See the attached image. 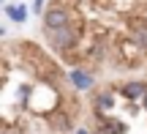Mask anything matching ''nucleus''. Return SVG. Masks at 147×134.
<instances>
[{"label": "nucleus", "mask_w": 147, "mask_h": 134, "mask_svg": "<svg viewBox=\"0 0 147 134\" xmlns=\"http://www.w3.org/2000/svg\"><path fill=\"white\" fill-rule=\"evenodd\" d=\"M3 134H14V131H11V129H5V131H3Z\"/></svg>", "instance_id": "nucleus-13"}, {"label": "nucleus", "mask_w": 147, "mask_h": 134, "mask_svg": "<svg viewBox=\"0 0 147 134\" xmlns=\"http://www.w3.org/2000/svg\"><path fill=\"white\" fill-rule=\"evenodd\" d=\"M128 33H131V44L139 49H144L147 52V22L144 19H134L131 25H128Z\"/></svg>", "instance_id": "nucleus-5"}, {"label": "nucleus", "mask_w": 147, "mask_h": 134, "mask_svg": "<svg viewBox=\"0 0 147 134\" xmlns=\"http://www.w3.org/2000/svg\"><path fill=\"white\" fill-rule=\"evenodd\" d=\"M76 134H93V131H87V129H76Z\"/></svg>", "instance_id": "nucleus-11"}, {"label": "nucleus", "mask_w": 147, "mask_h": 134, "mask_svg": "<svg viewBox=\"0 0 147 134\" xmlns=\"http://www.w3.org/2000/svg\"><path fill=\"white\" fill-rule=\"evenodd\" d=\"M95 110H98V112H112V110H115V96H112L109 90L98 93V96H95Z\"/></svg>", "instance_id": "nucleus-9"}, {"label": "nucleus", "mask_w": 147, "mask_h": 134, "mask_svg": "<svg viewBox=\"0 0 147 134\" xmlns=\"http://www.w3.org/2000/svg\"><path fill=\"white\" fill-rule=\"evenodd\" d=\"M68 82L76 90H93V85H95V77L90 74L87 69H71V74H68Z\"/></svg>", "instance_id": "nucleus-4"}, {"label": "nucleus", "mask_w": 147, "mask_h": 134, "mask_svg": "<svg viewBox=\"0 0 147 134\" xmlns=\"http://www.w3.org/2000/svg\"><path fill=\"white\" fill-rule=\"evenodd\" d=\"M27 107H30L33 112L47 118L49 112H55V110L60 107V90L49 80L38 82V85H33V93H30V99H27Z\"/></svg>", "instance_id": "nucleus-1"}, {"label": "nucleus", "mask_w": 147, "mask_h": 134, "mask_svg": "<svg viewBox=\"0 0 147 134\" xmlns=\"http://www.w3.org/2000/svg\"><path fill=\"white\" fill-rule=\"evenodd\" d=\"M33 11L36 14H44V0H33Z\"/></svg>", "instance_id": "nucleus-10"}, {"label": "nucleus", "mask_w": 147, "mask_h": 134, "mask_svg": "<svg viewBox=\"0 0 147 134\" xmlns=\"http://www.w3.org/2000/svg\"><path fill=\"white\" fill-rule=\"evenodd\" d=\"M3 14H5V19L16 22V25H25V22H27V16H30V8H27L25 3H5Z\"/></svg>", "instance_id": "nucleus-6"}, {"label": "nucleus", "mask_w": 147, "mask_h": 134, "mask_svg": "<svg viewBox=\"0 0 147 134\" xmlns=\"http://www.w3.org/2000/svg\"><path fill=\"white\" fill-rule=\"evenodd\" d=\"M44 30H60V27H68L71 25V8L68 5H49L44 11Z\"/></svg>", "instance_id": "nucleus-3"}, {"label": "nucleus", "mask_w": 147, "mask_h": 134, "mask_svg": "<svg viewBox=\"0 0 147 134\" xmlns=\"http://www.w3.org/2000/svg\"><path fill=\"white\" fill-rule=\"evenodd\" d=\"M47 123L52 126V131H71V118L68 115H63V110H55V112L47 115Z\"/></svg>", "instance_id": "nucleus-7"}, {"label": "nucleus", "mask_w": 147, "mask_h": 134, "mask_svg": "<svg viewBox=\"0 0 147 134\" xmlns=\"http://www.w3.org/2000/svg\"><path fill=\"white\" fill-rule=\"evenodd\" d=\"M47 38H49V47L57 49V52H71L79 41V30L74 25L68 27H60V30H47Z\"/></svg>", "instance_id": "nucleus-2"}, {"label": "nucleus", "mask_w": 147, "mask_h": 134, "mask_svg": "<svg viewBox=\"0 0 147 134\" xmlns=\"http://www.w3.org/2000/svg\"><path fill=\"white\" fill-rule=\"evenodd\" d=\"M120 93L128 99V101H136V99H144L147 93V82H125V85H120Z\"/></svg>", "instance_id": "nucleus-8"}, {"label": "nucleus", "mask_w": 147, "mask_h": 134, "mask_svg": "<svg viewBox=\"0 0 147 134\" xmlns=\"http://www.w3.org/2000/svg\"><path fill=\"white\" fill-rule=\"evenodd\" d=\"M142 101H144V110H147V93H144V99H142Z\"/></svg>", "instance_id": "nucleus-12"}]
</instances>
